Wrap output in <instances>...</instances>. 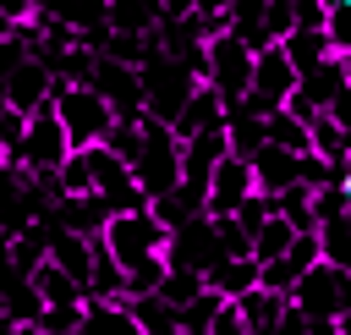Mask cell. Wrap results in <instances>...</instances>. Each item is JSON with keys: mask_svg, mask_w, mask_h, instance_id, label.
Here are the masks:
<instances>
[{"mask_svg": "<svg viewBox=\"0 0 351 335\" xmlns=\"http://www.w3.org/2000/svg\"><path fill=\"white\" fill-rule=\"evenodd\" d=\"M225 99H219V88H208V82H197V93L186 99V110L176 115V137H192V132H208V126H225Z\"/></svg>", "mask_w": 351, "mask_h": 335, "instance_id": "21", "label": "cell"}, {"mask_svg": "<svg viewBox=\"0 0 351 335\" xmlns=\"http://www.w3.org/2000/svg\"><path fill=\"white\" fill-rule=\"evenodd\" d=\"M203 291H208V280H203L197 269H181V264H170V269H165V280H159V297H165V302H176V308H186V302H192V297H203Z\"/></svg>", "mask_w": 351, "mask_h": 335, "instance_id": "33", "label": "cell"}, {"mask_svg": "<svg viewBox=\"0 0 351 335\" xmlns=\"http://www.w3.org/2000/svg\"><path fill=\"white\" fill-rule=\"evenodd\" d=\"M165 258H170V264H181V269H197V275H208V269L225 258L214 214H197V220H186L181 231H170V247H165Z\"/></svg>", "mask_w": 351, "mask_h": 335, "instance_id": "9", "label": "cell"}, {"mask_svg": "<svg viewBox=\"0 0 351 335\" xmlns=\"http://www.w3.org/2000/svg\"><path fill=\"white\" fill-rule=\"evenodd\" d=\"M88 297H126V269L115 264V253L99 242L93 253V275H88Z\"/></svg>", "mask_w": 351, "mask_h": 335, "instance_id": "31", "label": "cell"}, {"mask_svg": "<svg viewBox=\"0 0 351 335\" xmlns=\"http://www.w3.org/2000/svg\"><path fill=\"white\" fill-rule=\"evenodd\" d=\"M77 335H143L137 313H132V297H88L82 319H77Z\"/></svg>", "mask_w": 351, "mask_h": 335, "instance_id": "16", "label": "cell"}, {"mask_svg": "<svg viewBox=\"0 0 351 335\" xmlns=\"http://www.w3.org/2000/svg\"><path fill=\"white\" fill-rule=\"evenodd\" d=\"M104 143H110V148H115V154L132 165V159H137V148H143V121H115Z\"/></svg>", "mask_w": 351, "mask_h": 335, "instance_id": "39", "label": "cell"}, {"mask_svg": "<svg viewBox=\"0 0 351 335\" xmlns=\"http://www.w3.org/2000/svg\"><path fill=\"white\" fill-rule=\"evenodd\" d=\"M230 154V137H225V126H208V132H192V137H181V181H192V187H208V176H214V165Z\"/></svg>", "mask_w": 351, "mask_h": 335, "instance_id": "15", "label": "cell"}, {"mask_svg": "<svg viewBox=\"0 0 351 335\" xmlns=\"http://www.w3.org/2000/svg\"><path fill=\"white\" fill-rule=\"evenodd\" d=\"M307 335H340L335 319H307Z\"/></svg>", "mask_w": 351, "mask_h": 335, "instance_id": "46", "label": "cell"}, {"mask_svg": "<svg viewBox=\"0 0 351 335\" xmlns=\"http://www.w3.org/2000/svg\"><path fill=\"white\" fill-rule=\"evenodd\" d=\"M0 38H16V22H11L5 11H0Z\"/></svg>", "mask_w": 351, "mask_h": 335, "instance_id": "49", "label": "cell"}, {"mask_svg": "<svg viewBox=\"0 0 351 335\" xmlns=\"http://www.w3.org/2000/svg\"><path fill=\"white\" fill-rule=\"evenodd\" d=\"M329 115H335V121H340V126L351 132V88H346V93H335V104H329Z\"/></svg>", "mask_w": 351, "mask_h": 335, "instance_id": "45", "label": "cell"}, {"mask_svg": "<svg viewBox=\"0 0 351 335\" xmlns=\"http://www.w3.org/2000/svg\"><path fill=\"white\" fill-rule=\"evenodd\" d=\"M88 82L115 104L121 121H143V115H148V104H143V71H137V66H126V60H115V55H93Z\"/></svg>", "mask_w": 351, "mask_h": 335, "instance_id": "8", "label": "cell"}, {"mask_svg": "<svg viewBox=\"0 0 351 335\" xmlns=\"http://www.w3.org/2000/svg\"><path fill=\"white\" fill-rule=\"evenodd\" d=\"M214 225H219V247H225L230 258H247V253H252V231H247L236 214H219Z\"/></svg>", "mask_w": 351, "mask_h": 335, "instance_id": "38", "label": "cell"}, {"mask_svg": "<svg viewBox=\"0 0 351 335\" xmlns=\"http://www.w3.org/2000/svg\"><path fill=\"white\" fill-rule=\"evenodd\" d=\"M258 192V176H252V159H241V154H225L219 165H214V176H208V214L219 220V214H236L247 198Z\"/></svg>", "mask_w": 351, "mask_h": 335, "instance_id": "13", "label": "cell"}, {"mask_svg": "<svg viewBox=\"0 0 351 335\" xmlns=\"http://www.w3.org/2000/svg\"><path fill=\"white\" fill-rule=\"evenodd\" d=\"M252 60H258V49L241 38V33H214L208 38V88H219V99L225 104H236V99H247V88H252Z\"/></svg>", "mask_w": 351, "mask_h": 335, "instance_id": "4", "label": "cell"}, {"mask_svg": "<svg viewBox=\"0 0 351 335\" xmlns=\"http://www.w3.org/2000/svg\"><path fill=\"white\" fill-rule=\"evenodd\" d=\"M0 313H11L16 324H33L44 313V297H38L33 275L16 269V264H0Z\"/></svg>", "mask_w": 351, "mask_h": 335, "instance_id": "19", "label": "cell"}, {"mask_svg": "<svg viewBox=\"0 0 351 335\" xmlns=\"http://www.w3.org/2000/svg\"><path fill=\"white\" fill-rule=\"evenodd\" d=\"M27 335H44V330H38V324H33V330H27Z\"/></svg>", "mask_w": 351, "mask_h": 335, "instance_id": "51", "label": "cell"}, {"mask_svg": "<svg viewBox=\"0 0 351 335\" xmlns=\"http://www.w3.org/2000/svg\"><path fill=\"white\" fill-rule=\"evenodd\" d=\"M280 49L291 55V66H296V71H313L324 55H335V49H329V38H324V27H291V33L280 38Z\"/></svg>", "mask_w": 351, "mask_h": 335, "instance_id": "28", "label": "cell"}, {"mask_svg": "<svg viewBox=\"0 0 351 335\" xmlns=\"http://www.w3.org/2000/svg\"><path fill=\"white\" fill-rule=\"evenodd\" d=\"M324 38H329V49H335V55H346V49H351V0H335V5H329Z\"/></svg>", "mask_w": 351, "mask_h": 335, "instance_id": "37", "label": "cell"}, {"mask_svg": "<svg viewBox=\"0 0 351 335\" xmlns=\"http://www.w3.org/2000/svg\"><path fill=\"white\" fill-rule=\"evenodd\" d=\"M241 302V313H247V330L252 335H274V324L285 319V308H291V297H280V291H269V286H252L247 297H236Z\"/></svg>", "mask_w": 351, "mask_h": 335, "instance_id": "25", "label": "cell"}, {"mask_svg": "<svg viewBox=\"0 0 351 335\" xmlns=\"http://www.w3.org/2000/svg\"><path fill=\"white\" fill-rule=\"evenodd\" d=\"M269 143L291 148V154H313V126L296 115V110H274L269 115Z\"/></svg>", "mask_w": 351, "mask_h": 335, "instance_id": "30", "label": "cell"}, {"mask_svg": "<svg viewBox=\"0 0 351 335\" xmlns=\"http://www.w3.org/2000/svg\"><path fill=\"white\" fill-rule=\"evenodd\" d=\"M291 11H296V27H324L329 22V5L324 0H291Z\"/></svg>", "mask_w": 351, "mask_h": 335, "instance_id": "42", "label": "cell"}, {"mask_svg": "<svg viewBox=\"0 0 351 335\" xmlns=\"http://www.w3.org/2000/svg\"><path fill=\"white\" fill-rule=\"evenodd\" d=\"M159 5H165V16H186L192 11V0H159Z\"/></svg>", "mask_w": 351, "mask_h": 335, "instance_id": "47", "label": "cell"}, {"mask_svg": "<svg viewBox=\"0 0 351 335\" xmlns=\"http://www.w3.org/2000/svg\"><path fill=\"white\" fill-rule=\"evenodd\" d=\"M225 137H230V154H241V159H252L263 143H269V115H258V110H247L241 99L225 110Z\"/></svg>", "mask_w": 351, "mask_h": 335, "instance_id": "20", "label": "cell"}, {"mask_svg": "<svg viewBox=\"0 0 351 335\" xmlns=\"http://www.w3.org/2000/svg\"><path fill=\"white\" fill-rule=\"evenodd\" d=\"M274 209H280L296 231H318V214H313V187H302V181H296V187H285V192L274 198Z\"/></svg>", "mask_w": 351, "mask_h": 335, "instance_id": "34", "label": "cell"}, {"mask_svg": "<svg viewBox=\"0 0 351 335\" xmlns=\"http://www.w3.org/2000/svg\"><path fill=\"white\" fill-rule=\"evenodd\" d=\"M296 236H302V231H296V225H291V220L274 209V214H269V220L252 231V258H258V264H269V258H285Z\"/></svg>", "mask_w": 351, "mask_h": 335, "instance_id": "27", "label": "cell"}, {"mask_svg": "<svg viewBox=\"0 0 351 335\" xmlns=\"http://www.w3.org/2000/svg\"><path fill=\"white\" fill-rule=\"evenodd\" d=\"M0 11L22 27V22H33V11H38V0H0Z\"/></svg>", "mask_w": 351, "mask_h": 335, "instance_id": "44", "label": "cell"}, {"mask_svg": "<svg viewBox=\"0 0 351 335\" xmlns=\"http://www.w3.org/2000/svg\"><path fill=\"white\" fill-rule=\"evenodd\" d=\"M49 104H55V115H60L71 148H93V143H104L110 126L121 121L115 104H110L93 82H55V99H49Z\"/></svg>", "mask_w": 351, "mask_h": 335, "instance_id": "1", "label": "cell"}, {"mask_svg": "<svg viewBox=\"0 0 351 335\" xmlns=\"http://www.w3.org/2000/svg\"><path fill=\"white\" fill-rule=\"evenodd\" d=\"M225 297L219 291H203V297H192L186 308H181V335H208V319H214V308H219Z\"/></svg>", "mask_w": 351, "mask_h": 335, "instance_id": "36", "label": "cell"}, {"mask_svg": "<svg viewBox=\"0 0 351 335\" xmlns=\"http://www.w3.org/2000/svg\"><path fill=\"white\" fill-rule=\"evenodd\" d=\"M132 176H137V187L148 198H159V192H170L181 181V137H176V126L143 115V148L132 159Z\"/></svg>", "mask_w": 351, "mask_h": 335, "instance_id": "3", "label": "cell"}, {"mask_svg": "<svg viewBox=\"0 0 351 335\" xmlns=\"http://www.w3.org/2000/svg\"><path fill=\"white\" fill-rule=\"evenodd\" d=\"M33 286H38L44 308H77V302H88V286H82L77 275H66L55 258H44V264L33 269Z\"/></svg>", "mask_w": 351, "mask_h": 335, "instance_id": "22", "label": "cell"}, {"mask_svg": "<svg viewBox=\"0 0 351 335\" xmlns=\"http://www.w3.org/2000/svg\"><path fill=\"white\" fill-rule=\"evenodd\" d=\"M340 66H346V77H351V49H346V55H340Z\"/></svg>", "mask_w": 351, "mask_h": 335, "instance_id": "50", "label": "cell"}, {"mask_svg": "<svg viewBox=\"0 0 351 335\" xmlns=\"http://www.w3.org/2000/svg\"><path fill=\"white\" fill-rule=\"evenodd\" d=\"M165 269H170V258H165V253H148V258H137V264H126V297H143V291H159V280H165Z\"/></svg>", "mask_w": 351, "mask_h": 335, "instance_id": "35", "label": "cell"}, {"mask_svg": "<svg viewBox=\"0 0 351 335\" xmlns=\"http://www.w3.org/2000/svg\"><path fill=\"white\" fill-rule=\"evenodd\" d=\"M137 71H143V104H148V115L165 121V126H176V115L186 110V99L197 93L203 77H197L186 60H176L170 49H154Z\"/></svg>", "mask_w": 351, "mask_h": 335, "instance_id": "2", "label": "cell"}, {"mask_svg": "<svg viewBox=\"0 0 351 335\" xmlns=\"http://www.w3.org/2000/svg\"><path fill=\"white\" fill-rule=\"evenodd\" d=\"M132 313H137V330H143V335H181V308L165 302L159 291L132 297Z\"/></svg>", "mask_w": 351, "mask_h": 335, "instance_id": "26", "label": "cell"}, {"mask_svg": "<svg viewBox=\"0 0 351 335\" xmlns=\"http://www.w3.org/2000/svg\"><path fill=\"white\" fill-rule=\"evenodd\" d=\"M77 319H82V302H77V308H44L33 324H38L44 335H77Z\"/></svg>", "mask_w": 351, "mask_h": 335, "instance_id": "41", "label": "cell"}, {"mask_svg": "<svg viewBox=\"0 0 351 335\" xmlns=\"http://www.w3.org/2000/svg\"><path fill=\"white\" fill-rule=\"evenodd\" d=\"M296 82H302V71L291 66V55L280 49V44H263L258 49V60H252V88H247V110H258V115H274V110H285L291 104V93H296Z\"/></svg>", "mask_w": 351, "mask_h": 335, "instance_id": "5", "label": "cell"}, {"mask_svg": "<svg viewBox=\"0 0 351 335\" xmlns=\"http://www.w3.org/2000/svg\"><path fill=\"white\" fill-rule=\"evenodd\" d=\"M38 16L71 27L88 49H104L110 38V0H38Z\"/></svg>", "mask_w": 351, "mask_h": 335, "instance_id": "11", "label": "cell"}, {"mask_svg": "<svg viewBox=\"0 0 351 335\" xmlns=\"http://www.w3.org/2000/svg\"><path fill=\"white\" fill-rule=\"evenodd\" d=\"M110 253H115V264L126 269V264H137V258H148V253H165L170 247V231L154 220V209H126V214H110V225H104V236H99Z\"/></svg>", "mask_w": 351, "mask_h": 335, "instance_id": "7", "label": "cell"}, {"mask_svg": "<svg viewBox=\"0 0 351 335\" xmlns=\"http://www.w3.org/2000/svg\"><path fill=\"white\" fill-rule=\"evenodd\" d=\"M258 269H263V264H258L252 253H247V258H230V253H225L203 280H208V291H219V297H230V302H236V297H247V291L258 286Z\"/></svg>", "mask_w": 351, "mask_h": 335, "instance_id": "23", "label": "cell"}, {"mask_svg": "<svg viewBox=\"0 0 351 335\" xmlns=\"http://www.w3.org/2000/svg\"><path fill=\"white\" fill-rule=\"evenodd\" d=\"M274 335H307V313H302V308L291 302V308H285V319L274 324Z\"/></svg>", "mask_w": 351, "mask_h": 335, "instance_id": "43", "label": "cell"}, {"mask_svg": "<svg viewBox=\"0 0 351 335\" xmlns=\"http://www.w3.org/2000/svg\"><path fill=\"white\" fill-rule=\"evenodd\" d=\"M0 264H11V231L0 225Z\"/></svg>", "mask_w": 351, "mask_h": 335, "instance_id": "48", "label": "cell"}, {"mask_svg": "<svg viewBox=\"0 0 351 335\" xmlns=\"http://www.w3.org/2000/svg\"><path fill=\"white\" fill-rule=\"evenodd\" d=\"M66 159H71V137H66L55 104L33 110V115H27V132H22V148H16V170L44 176V170H60Z\"/></svg>", "mask_w": 351, "mask_h": 335, "instance_id": "6", "label": "cell"}, {"mask_svg": "<svg viewBox=\"0 0 351 335\" xmlns=\"http://www.w3.org/2000/svg\"><path fill=\"white\" fill-rule=\"evenodd\" d=\"M252 176H258V192L280 198L285 187L302 181V154H291V148H280V143H263V148L252 154Z\"/></svg>", "mask_w": 351, "mask_h": 335, "instance_id": "17", "label": "cell"}, {"mask_svg": "<svg viewBox=\"0 0 351 335\" xmlns=\"http://www.w3.org/2000/svg\"><path fill=\"white\" fill-rule=\"evenodd\" d=\"M55 71H49V60H38V55H22L16 66H11V77H5V99L0 104H11V110H22V115H33V110H44L49 99H55Z\"/></svg>", "mask_w": 351, "mask_h": 335, "instance_id": "12", "label": "cell"}, {"mask_svg": "<svg viewBox=\"0 0 351 335\" xmlns=\"http://www.w3.org/2000/svg\"><path fill=\"white\" fill-rule=\"evenodd\" d=\"M159 22H165V5H159V0H110V33L154 38Z\"/></svg>", "mask_w": 351, "mask_h": 335, "instance_id": "24", "label": "cell"}, {"mask_svg": "<svg viewBox=\"0 0 351 335\" xmlns=\"http://www.w3.org/2000/svg\"><path fill=\"white\" fill-rule=\"evenodd\" d=\"M110 214H115V209H110L99 192H66V198L55 203V225H66V231H82V236H104Z\"/></svg>", "mask_w": 351, "mask_h": 335, "instance_id": "18", "label": "cell"}, {"mask_svg": "<svg viewBox=\"0 0 351 335\" xmlns=\"http://www.w3.org/2000/svg\"><path fill=\"white\" fill-rule=\"evenodd\" d=\"M318 253H324V264L351 269V214H340V220H324V225H318Z\"/></svg>", "mask_w": 351, "mask_h": 335, "instance_id": "32", "label": "cell"}, {"mask_svg": "<svg viewBox=\"0 0 351 335\" xmlns=\"http://www.w3.org/2000/svg\"><path fill=\"white\" fill-rule=\"evenodd\" d=\"M307 126H313V154H318V159H329V165H351V143H346V126H340L329 110H318Z\"/></svg>", "mask_w": 351, "mask_h": 335, "instance_id": "29", "label": "cell"}, {"mask_svg": "<svg viewBox=\"0 0 351 335\" xmlns=\"http://www.w3.org/2000/svg\"><path fill=\"white\" fill-rule=\"evenodd\" d=\"M340 286H346V269H335V264L318 258V264L296 280L291 302H296L307 319H340Z\"/></svg>", "mask_w": 351, "mask_h": 335, "instance_id": "14", "label": "cell"}, {"mask_svg": "<svg viewBox=\"0 0 351 335\" xmlns=\"http://www.w3.org/2000/svg\"><path fill=\"white\" fill-rule=\"evenodd\" d=\"M208 335H252V330H247L241 302H230V297H225V302L214 308V319H208Z\"/></svg>", "mask_w": 351, "mask_h": 335, "instance_id": "40", "label": "cell"}, {"mask_svg": "<svg viewBox=\"0 0 351 335\" xmlns=\"http://www.w3.org/2000/svg\"><path fill=\"white\" fill-rule=\"evenodd\" d=\"M351 88V77H346V66H340V55H324L313 71H302V82H296V93H291V104L285 110H296L302 121H313L318 110H329L335 104V93H346Z\"/></svg>", "mask_w": 351, "mask_h": 335, "instance_id": "10", "label": "cell"}]
</instances>
